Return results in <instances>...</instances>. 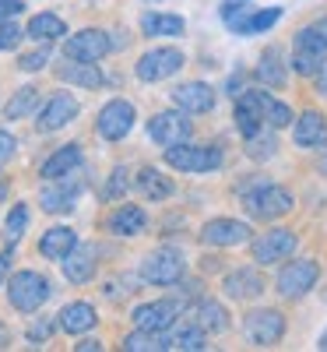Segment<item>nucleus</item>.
Segmentation results:
<instances>
[{
	"label": "nucleus",
	"instance_id": "obj_4",
	"mask_svg": "<svg viewBox=\"0 0 327 352\" xmlns=\"http://www.w3.org/2000/svg\"><path fill=\"white\" fill-rule=\"evenodd\" d=\"M166 162L172 169H180V173H212L222 166V152L212 148V144H172V148H166Z\"/></svg>",
	"mask_w": 327,
	"mask_h": 352
},
{
	"label": "nucleus",
	"instance_id": "obj_3",
	"mask_svg": "<svg viewBox=\"0 0 327 352\" xmlns=\"http://www.w3.org/2000/svg\"><path fill=\"white\" fill-rule=\"evenodd\" d=\"M8 300H11L14 310L32 314V310H39L49 300V282L39 272H18L8 282Z\"/></svg>",
	"mask_w": 327,
	"mask_h": 352
},
{
	"label": "nucleus",
	"instance_id": "obj_18",
	"mask_svg": "<svg viewBox=\"0 0 327 352\" xmlns=\"http://www.w3.org/2000/svg\"><path fill=\"white\" fill-rule=\"evenodd\" d=\"M264 289L267 285H264V278H260L257 268H236V272H229L222 278V292H225L229 300H257Z\"/></svg>",
	"mask_w": 327,
	"mask_h": 352
},
{
	"label": "nucleus",
	"instance_id": "obj_25",
	"mask_svg": "<svg viewBox=\"0 0 327 352\" xmlns=\"http://www.w3.org/2000/svg\"><path fill=\"white\" fill-rule=\"evenodd\" d=\"M81 166V144H64V148H56L46 162H43V176L46 180H56V176H67Z\"/></svg>",
	"mask_w": 327,
	"mask_h": 352
},
{
	"label": "nucleus",
	"instance_id": "obj_16",
	"mask_svg": "<svg viewBox=\"0 0 327 352\" xmlns=\"http://www.w3.org/2000/svg\"><path fill=\"white\" fill-rule=\"evenodd\" d=\"M172 102L183 113H207L215 109V88L204 81H187L180 88H172Z\"/></svg>",
	"mask_w": 327,
	"mask_h": 352
},
{
	"label": "nucleus",
	"instance_id": "obj_22",
	"mask_svg": "<svg viewBox=\"0 0 327 352\" xmlns=\"http://www.w3.org/2000/svg\"><path fill=\"white\" fill-rule=\"evenodd\" d=\"M78 247V236H74V229L67 226H53L43 232V240H39V254L49 257V261H64L71 250Z\"/></svg>",
	"mask_w": 327,
	"mask_h": 352
},
{
	"label": "nucleus",
	"instance_id": "obj_26",
	"mask_svg": "<svg viewBox=\"0 0 327 352\" xmlns=\"http://www.w3.org/2000/svg\"><path fill=\"white\" fill-rule=\"evenodd\" d=\"M282 18V8H267V11H250L243 18H232V32H240V36H253V32H267L271 25H278Z\"/></svg>",
	"mask_w": 327,
	"mask_h": 352
},
{
	"label": "nucleus",
	"instance_id": "obj_8",
	"mask_svg": "<svg viewBox=\"0 0 327 352\" xmlns=\"http://www.w3.org/2000/svg\"><path fill=\"white\" fill-rule=\"evenodd\" d=\"M109 36L102 32V28H81V32L67 36L64 43V56L67 60H84V64H95L102 60V56L109 53Z\"/></svg>",
	"mask_w": 327,
	"mask_h": 352
},
{
	"label": "nucleus",
	"instance_id": "obj_21",
	"mask_svg": "<svg viewBox=\"0 0 327 352\" xmlns=\"http://www.w3.org/2000/svg\"><path fill=\"white\" fill-rule=\"evenodd\" d=\"M64 275H67V282H74V285H84L88 278L95 275V247H88V243H78L64 261Z\"/></svg>",
	"mask_w": 327,
	"mask_h": 352
},
{
	"label": "nucleus",
	"instance_id": "obj_10",
	"mask_svg": "<svg viewBox=\"0 0 327 352\" xmlns=\"http://www.w3.org/2000/svg\"><path fill=\"white\" fill-rule=\"evenodd\" d=\"M180 67H183V53L176 46H159V50H148L137 60V78L141 81H166Z\"/></svg>",
	"mask_w": 327,
	"mask_h": 352
},
{
	"label": "nucleus",
	"instance_id": "obj_36",
	"mask_svg": "<svg viewBox=\"0 0 327 352\" xmlns=\"http://www.w3.org/2000/svg\"><path fill=\"white\" fill-rule=\"evenodd\" d=\"M260 106H264V120H267V127H289L295 116H292V109L285 106V102H278V99H271L267 92H260Z\"/></svg>",
	"mask_w": 327,
	"mask_h": 352
},
{
	"label": "nucleus",
	"instance_id": "obj_37",
	"mask_svg": "<svg viewBox=\"0 0 327 352\" xmlns=\"http://www.w3.org/2000/svg\"><path fill=\"white\" fill-rule=\"evenodd\" d=\"M275 152H278V141H275L271 127H264V131H257L253 138H247V155H250V159L264 162V159H271Z\"/></svg>",
	"mask_w": 327,
	"mask_h": 352
},
{
	"label": "nucleus",
	"instance_id": "obj_44",
	"mask_svg": "<svg viewBox=\"0 0 327 352\" xmlns=\"http://www.w3.org/2000/svg\"><path fill=\"white\" fill-rule=\"evenodd\" d=\"M317 92H320V96L327 99V64H324V67L317 71Z\"/></svg>",
	"mask_w": 327,
	"mask_h": 352
},
{
	"label": "nucleus",
	"instance_id": "obj_39",
	"mask_svg": "<svg viewBox=\"0 0 327 352\" xmlns=\"http://www.w3.org/2000/svg\"><path fill=\"white\" fill-rule=\"evenodd\" d=\"M46 64H49V46H43V50H36V53H25L21 60H18V67L28 71V74H32V71H43Z\"/></svg>",
	"mask_w": 327,
	"mask_h": 352
},
{
	"label": "nucleus",
	"instance_id": "obj_30",
	"mask_svg": "<svg viewBox=\"0 0 327 352\" xmlns=\"http://www.w3.org/2000/svg\"><path fill=\"white\" fill-rule=\"evenodd\" d=\"M137 190L144 194V197H152V201H166V197H172V180L169 176H162L159 169H141L137 173Z\"/></svg>",
	"mask_w": 327,
	"mask_h": 352
},
{
	"label": "nucleus",
	"instance_id": "obj_5",
	"mask_svg": "<svg viewBox=\"0 0 327 352\" xmlns=\"http://www.w3.org/2000/svg\"><path fill=\"white\" fill-rule=\"evenodd\" d=\"M141 278L148 285H176L183 278V254L172 250V247H162L155 254H148L141 261Z\"/></svg>",
	"mask_w": 327,
	"mask_h": 352
},
{
	"label": "nucleus",
	"instance_id": "obj_46",
	"mask_svg": "<svg viewBox=\"0 0 327 352\" xmlns=\"http://www.w3.org/2000/svg\"><path fill=\"white\" fill-rule=\"evenodd\" d=\"M8 268H11V254H0V282H4Z\"/></svg>",
	"mask_w": 327,
	"mask_h": 352
},
{
	"label": "nucleus",
	"instance_id": "obj_31",
	"mask_svg": "<svg viewBox=\"0 0 327 352\" xmlns=\"http://www.w3.org/2000/svg\"><path fill=\"white\" fill-rule=\"evenodd\" d=\"M197 324H201L207 335H222V331L229 328V314H225L222 303L204 300V303H197Z\"/></svg>",
	"mask_w": 327,
	"mask_h": 352
},
{
	"label": "nucleus",
	"instance_id": "obj_27",
	"mask_svg": "<svg viewBox=\"0 0 327 352\" xmlns=\"http://www.w3.org/2000/svg\"><path fill=\"white\" fill-rule=\"evenodd\" d=\"M56 78L71 81V85H81V88H99L102 85V71L95 64H84V60H71L64 67H56Z\"/></svg>",
	"mask_w": 327,
	"mask_h": 352
},
{
	"label": "nucleus",
	"instance_id": "obj_13",
	"mask_svg": "<svg viewBox=\"0 0 327 352\" xmlns=\"http://www.w3.org/2000/svg\"><path fill=\"white\" fill-rule=\"evenodd\" d=\"M74 116H78V99H74V96H67V92H56V96L39 109L36 127H39L43 134H53V131L67 127V124L74 120Z\"/></svg>",
	"mask_w": 327,
	"mask_h": 352
},
{
	"label": "nucleus",
	"instance_id": "obj_33",
	"mask_svg": "<svg viewBox=\"0 0 327 352\" xmlns=\"http://www.w3.org/2000/svg\"><path fill=\"white\" fill-rule=\"evenodd\" d=\"M257 78L264 85H271V88H282L285 85V67H282V53L271 46V50H264L260 56V64H257Z\"/></svg>",
	"mask_w": 327,
	"mask_h": 352
},
{
	"label": "nucleus",
	"instance_id": "obj_38",
	"mask_svg": "<svg viewBox=\"0 0 327 352\" xmlns=\"http://www.w3.org/2000/svg\"><path fill=\"white\" fill-rule=\"evenodd\" d=\"M25 226H28V208H25V204H14L11 215H8V222H4V236H8V243H18V240H21Z\"/></svg>",
	"mask_w": 327,
	"mask_h": 352
},
{
	"label": "nucleus",
	"instance_id": "obj_7",
	"mask_svg": "<svg viewBox=\"0 0 327 352\" xmlns=\"http://www.w3.org/2000/svg\"><path fill=\"white\" fill-rule=\"evenodd\" d=\"M190 113L183 109H162L155 113L152 120H148V138L159 141L162 148H172V144H180L190 138V120H187Z\"/></svg>",
	"mask_w": 327,
	"mask_h": 352
},
{
	"label": "nucleus",
	"instance_id": "obj_19",
	"mask_svg": "<svg viewBox=\"0 0 327 352\" xmlns=\"http://www.w3.org/2000/svg\"><path fill=\"white\" fill-rule=\"evenodd\" d=\"M236 127H240L243 138H253L257 131L267 127L264 106H260V92H243V99L236 102Z\"/></svg>",
	"mask_w": 327,
	"mask_h": 352
},
{
	"label": "nucleus",
	"instance_id": "obj_43",
	"mask_svg": "<svg viewBox=\"0 0 327 352\" xmlns=\"http://www.w3.org/2000/svg\"><path fill=\"white\" fill-rule=\"evenodd\" d=\"M21 0H0V21H8V18H14V14H21Z\"/></svg>",
	"mask_w": 327,
	"mask_h": 352
},
{
	"label": "nucleus",
	"instance_id": "obj_1",
	"mask_svg": "<svg viewBox=\"0 0 327 352\" xmlns=\"http://www.w3.org/2000/svg\"><path fill=\"white\" fill-rule=\"evenodd\" d=\"M327 64V39L317 32L313 25L300 28L292 39V71L303 78H317V71Z\"/></svg>",
	"mask_w": 327,
	"mask_h": 352
},
{
	"label": "nucleus",
	"instance_id": "obj_35",
	"mask_svg": "<svg viewBox=\"0 0 327 352\" xmlns=\"http://www.w3.org/2000/svg\"><path fill=\"white\" fill-rule=\"evenodd\" d=\"M204 335H207V331L194 320V324L180 328V331H176V335L169 338V349H180V352H201V349H207V345H204Z\"/></svg>",
	"mask_w": 327,
	"mask_h": 352
},
{
	"label": "nucleus",
	"instance_id": "obj_6",
	"mask_svg": "<svg viewBox=\"0 0 327 352\" xmlns=\"http://www.w3.org/2000/svg\"><path fill=\"white\" fill-rule=\"evenodd\" d=\"M317 278H320V264L317 261H310V257L289 261L285 268L278 272V292L285 300H300L317 285Z\"/></svg>",
	"mask_w": 327,
	"mask_h": 352
},
{
	"label": "nucleus",
	"instance_id": "obj_47",
	"mask_svg": "<svg viewBox=\"0 0 327 352\" xmlns=\"http://www.w3.org/2000/svg\"><path fill=\"white\" fill-rule=\"evenodd\" d=\"M204 268H207V272H212V268L218 272V268H222V257H204Z\"/></svg>",
	"mask_w": 327,
	"mask_h": 352
},
{
	"label": "nucleus",
	"instance_id": "obj_12",
	"mask_svg": "<svg viewBox=\"0 0 327 352\" xmlns=\"http://www.w3.org/2000/svg\"><path fill=\"white\" fill-rule=\"evenodd\" d=\"M292 250H295V232L292 229H282V226L260 232V236L253 240V261L257 264L285 261V257H292Z\"/></svg>",
	"mask_w": 327,
	"mask_h": 352
},
{
	"label": "nucleus",
	"instance_id": "obj_2",
	"mask_svg": "<svg viewBox=\"0 0 327 352\" xmlns=\"http://www.w3.org/2000/svg\"><path fill=\"white\" fill-rule=\"evenodd\" d=\"M243 204L253 219L271 222V219H282L292 212V194L285 187H275V184H260L253 190H243Z\"/></svg>",
	"mask_w": 327,
	"mask_h": 352
},
{
	"label": "nucleus",
	"instance_id": "obj_23",
	"mask_svg": "<svg viewBox=\"0 0 327 352\" xmlns=\"http://www.w3.org/2000/svg\"><path fill=\"white\" fill-rule=\"evenodd\" d=\"M95 307L92 303H67L64 310H60V320H56V324H60L67 335H84V331H92L95 328Z\"/></svg>",
	"mask_w": 327,
	"mask_h": 352
},
{
	"label": "nucleus",
	"instance_id": "obj_49",
	"mask_svg": "<svg viewBox=\"0 0 327 352\" xmlns=\"http://www.w3.org/2000/svg\"><path fill=\"white\" fill-rule=\"evenodd\" d=\"M320 349H327V331H324V338H320Z\"/></svg>",
	"mask_w": 327,
	"mask_h": 352
},
{
	"label": "nucleus",
	"instance_id": "obj_48",
	"mask_svg": "<svg viewBox=\"0 0 327 352\" xmlns=\"http://www.w3.org/2000/svg\"><path fill=\"white\" fill-rule=\"evenodd\" d=\"M313 28H317V32L327 39V18H317V21H313Z\"/></svg>",
	"mask_w": 327,
	"mask_h": 352
},
{
	"label": "nucleus",
	"instance_id": "obj_11",
	"mask_svg": "<svg viewBox=\"0 0 327 352\" xmlns=\"http://www.w3.org/2000/svg\"><path fill=\"white\" fill-rule=\"evenodd\" d=\"M243 335H247L253 345L267 349V345L282 342V335H285V317H282L278 310H253V314H247V320H243Z\"/></svg>",
	"mask_w": 327,
	"mask_h": 352
},
{
	"label": "nucleus",
	"instance_id": "obj_41",
	"mask_svg": "<svg viewBox=\"0 0 327 352\" xmlns=\"http://www.w3.org/2000/svg\"><path fill=\"white\" fill-rule=\"evenodd\" d=\"M124 190H127V169L116 166V169H113V180H109V187H106V197L113 201V197H120Z\"/></svg>",
	"mask_w": 327,
	"mask_h": 352
},
{
	"label": "nucleus",
	"instance_id": "obj_28",
	"mask_svg": "<svg viewBox=\"0 0 327 352\" xmlns=\"http://www.w3.org/2000/svg\"><path fill=\"white\" fill-rule=\"evenodd\" d=\"M25 36H32L36 43H53V39H60V36H67V25L56 18V14H36L32 21H28V28H25Z\"/></svg>",
	"mask_w": 327,
	"mask_h": 352
},
{
	"label": "nucleus",
	"instance_id": "obj_24",
	"mask_svg": "<svg viewBox=\"0 0 327 352\" xmlns=\"http://www.w3.org/2000/svg\"><path fill=\"white\" fill-rule=\"evenodd\" d=\"M109 232H116V236H137V232H144L148 226V215L137 208V204H124V208H116L109 215Z\"/></svg>",
	"mask_w": 327,
	"mask_h": 352
},
{
	"label": "nucleus",
	"instance_id": "obj_14",
	"mask_svg": "<svg viewBox=\"0 0 327 352\" xmlns=\"http://www.w3.org/2000/svg\"><path fill=\"white\" fill-rule=\"evenodd\" d=\"M180 317V303L172 300H159V303H141L134 310V324L144 331H169Z\"/></svg>",
	"mask_w": 327,
	"mask_h": 352
},
{
	"label": "nucleus",
	"instance_id": "obj_32",
	"mask_svg": "<svg viewBox=\"0 0 327 352\" xmlns=\"http://www.w3.org/2000/svg\"><path fill=\"white\" fill-rule=\"evenodd\" d=\"M36 109H39V88L25 85V88H18V92L11 96V102L4 106V116H8V120H21V116L36 113Z\"/></svg>",
	"mask_w": 327,
	"mask_h": 352
},
{
	"label": "nucleus",
	"instance_id": "obj_20",
	"mask_svg": "<svg viewBox=\"0 0 327 352\" xmlns=\"http://www.w3.org/2000/svg\"><path fill=\"white\" fill-rule=\"evenodd\" d=\"M292 138H295L300 148H324V144H327V120L317 109H306L300 116V124L292 127Z\"/></svg>",
	"mask_w": 327,
	"mask_h": 352
},
{
	"label": "nucleus",
	"instance_id": "obj_42",
	"mask_svg": "<svg viewBox=\"0 0 327 352\" xmlns=\"http://www.w3.org/2000/svg\"><path fill=\"white\" fill-rule=\"evenodd\" d=\"M14 148H18V141H14V138H11L8 131H0V169H4V166L11 162Z\"/></svg>",
	"mask_w": 327,
	"mask_h": 352
},
{
	"label": "nucleus",
	"instance_id": "obj_40",
	"mask_svg": "<svg viewBox=\"0 0 327 352\" xmlns=\"http://www.w3.org/2000/svg\"><path fill=\"white\" fill-rule=\"evenodd\" d=\"M25 39V28H18L14 21H8V25H0V50H14L18 43Z\"/></svg>",
	"mask_w": 327,
	"mask_h": 352
},
{
	"label": "nucleus",
	"instance_id": "obj_9",
	"mask_svg": "<svg viewBox=\"0 0 327 352\" xmlns=\"http://www.w3.org/2000/svg\"><path fill=\"white\" fill-rule=\"evenodd\" d=\"M131 127H134V106H131L127 99H109V102L99 109V116H95V131H99L106 141L127 138Z\"/></svg>",
	"mask_w": 327,
	"mask_h": 352
},
{
	"label": "nucleus",
	"instance_id": "obj_45",
	"mask_svg": "<svg viewBox=\"0 0 327 352\" xmlns=\"http://www.w3.org/2000/svg\"><path fill=\"white\" fill-rule=\"evenodd\" d=\"M99 349H102V342H95V338H84L78 345V352H99Z\"/></svg>",
	"mask_w": 327,
	"mask_h": 352
},
{
	"label": "nucleus",
	"instance_id": "obj_29",
	"mask_svg": "<svg viewBox=\"0 0 327 352\" xmlns=\"http://www.w3.org/2000/svg\"><path fill=\"white\" fill-rule=\"evenodd\" d=\"M141 32H144V36H180V32H183V18H180V14L148 11V14L141 18Z\"/></svg>",
	"mask_w": 327,
	"mask_h": 352
},
{
	"label": "nucleus",
	"instance_id": "obj_15",
	"mask_svg": "<svg viewBox=\"0 0 327 352\" xmlns=\"http://www.w3.org/2000/svg\"><path fill=\"white\" fill-rule=\"evenodd\" d=\"M243 240H250V226L236 219H212L201 229V243L207 247H236Z\"/></svg>",
	"mask_w": 327,
	"mask_h": 352
},
{
	"label": "nucleus",
	"instance_id": "obj_17",
	"mask_svg": "<svg viewBox=\"0 0 327 352\" xmlns=\"http://www.w3.org/2000/svg\"><path fill=\"white\" fill-rule=\"evenodd\" d=\"M71 176H74V173L56 176V180H49V184L43 187L39 201H43V208H46V212L60 215V212H71V208H74V201H78V190H81V187L71 184Z\"/></svg>",
	"mask_w": 327,
	"mask_h": 352
},
{
	"label": "nucleus",
	"instance_id": "obj_34",
	"mask_svg": "<svg viewBox=\"0 0 327 352\" xmlns=\"http://www.w3.org/2000/svg\"><path fill=\"white\" fill-rule=\"evenodd\" d=\"M124 349H127V352H166V349H169V338H166L162 331H144V328H137L134 335L124 338Z\"/></svg>",
	"mask_w": 327,
	"mask_h": 352
}]
</instances>
